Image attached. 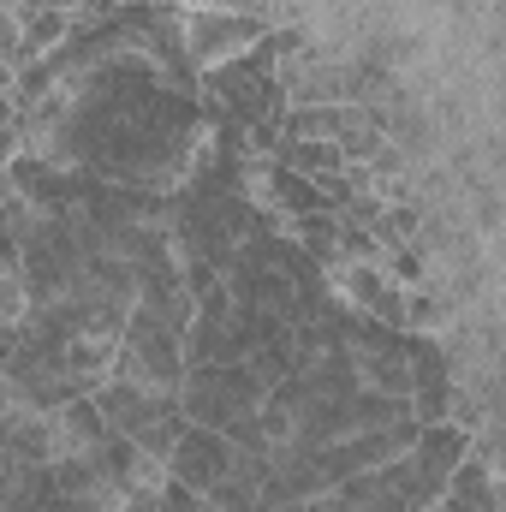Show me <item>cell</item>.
I'll return each instance as SVG.
<instances>
[{
  "instance_id": "9c48e42d",
  "label": "cell",
  "mask_w": 506,
  "mask_h": 512,
  "mask_svg": "<svg viewBox=\"0 0 506 512\" xmlns=\"http://www.w3.org/2000/svg\"><path fill=\"white\" fill-rule=\"evenodd\" d=\"M0 90H12V66L6 60H0Z\"/></svg>"
},
{
  "instance_id": "5b68a950",
  "label": "cell",
  "mask_w": 506,
  "mask_h": 512,
  "mask_svg": "<svg viewBox=\"0 0 506 512\" xmlns=\"http://www.w3.org/2000/svg\"><path fill=\"white\" fill-rule=\"evenodd\" d=\"M161 465H167V477H173L179 489L209 495V489L233 471V441L215 435V429H203V423H185V429L173 435V447H167Z\"/></svg>"
},
{
  "instance_id": "277c9868",
  "label": "cell",
  "mask_w": 506,
  "mask_h": 512,
  "mask_svg": "<svg viewBox=\"0 0 506 512\" xmlns=\"http://www.w3.org/2000/svg\"><path fill=\"white\" fill-rule=\"evenodd\" d=\"M268 30H274L268 18L239 12V6H179L185 60L203 66V72H209V66H227V60H239V54H251Z\"/></svg>"
},
{
  "instance_id": "52a82bcc",
  "label": "cell",
  "mask_w": 506,
  "mask_h": 512,
  "mask_svg": "<svg viewBox=\"0 0 506 512\" xmlns=\"http://www.w3.org/2000/svg\"><path fill=\"white\" fill-rule=\"evenodd\" d=\"M30 310V292H24V274H0V328H18Z\"/></svg>"
},
{
  "instance_id": "6da1fadb",
  "label": "cell",
  "mask_w": 506,
  "mask_h": 512,
  "mask_svg": "<svg viewBox=\"0 0 506 512\" xmlns=\"http://www.w3.org/2000/svg\"><path fill=\"white\" fill-rule=\"evenodd\" d=\"M262 405H268V382L251 364H197L179 382L185 423H203V429L227 435L233 447H268L262 441Z\"/></svg>"
},
{
  "instance_id": "7a4b0ae2",
  "label": "cell",
  "mask_w": 506,
  "mask_h": 512,
  "mask_svg": "<svg viewBox=\"0 0 506 512\" xmlns=\"http://www.w3.org/2000/svg\"><path fill=\"white\" fill-rule=\"evenodd\" d=\"M90 399H96V411H102L108 435H126L131 447H137V453H149V459H167L173 435L185 429L179 393H155V387L126 382V376H108Z\"/></svg>"
},
{
  "instance_id": "3957f363",
  "label": "cell",
  "mask_w": 506,
  "mask_h": 512,
  "mask_svg": "<svg viewBox=\"0 0 506 512\" xmlns=\"http://www.w3.org/2000/svg\"><path fill=\"white\" fill-rule=\"evenodd\" d=\"M108 376H126V382H143L155 393H179L185 382V352H179V334L143 310H131L120 340H114V364Z\"/></svg>"
},
{
  "instance_id": "8992f818",
  "label": "cell",
  "mask_w": 506,
  "mask_h": 512,
  "mask_svg": "<svg viewBox=\"0 0 506 512\" xmlns=\"http://www.w3.org/2000/svg\"><path fill=\"white\" fill-rule=\"evenodd\" d=\"M42 423H48V453H54V459L90 453V447L108 435V423H102V411H96V399H90V393H78V399H66V405L42 411Z\"/></svg>"
},
{
  "instance_id": "ba28073f",
  "label": "cell",
  "mask_w": 506,
  "mask_h": 512,
  "mask_svg": "<svg viewBox=\"0 0 506 512\" xmlns=\"http://www.w3.org/2000/svg\"><path fill=\"white\" fill-rule=\"evenodd\" d=\"M24 149V126H18V102L12 90H0V161H12Z\"/></svg>"
}]
</instances>
